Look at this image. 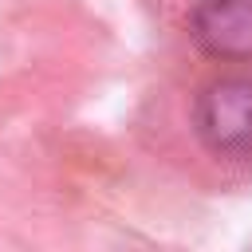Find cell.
I'll return each instance as SVG.
<instances>
[{
    "label": "cell",
    "instance_id": "2",
    "mask_svg": "<svg viewBox=\"0 0 252 252\" xmlns=\"http://www.w3.org/2000/svg\"><path fill=\"white\" fill-rule=\"evenodd\" d=\"M185 35L205 63H252V0H193Z\"/></svg>",
    "mask_w": 252,
    "mask_h": 252
},
{
    "label": "cell",
    "instance_id": "1",
    "mask_svg": "<svg viewBox=\"0 0 252 252\" xmlns=\"http://www.w3.org/2000/svg\"><path fill=\"white\" fill-rule=\"evenodd\" d=\"M185 126L201 158L252 177V63H213L189 94Z\"/></svg>",
    "mask_w": 252,
    "mask_h": 252
}]
</instances>
